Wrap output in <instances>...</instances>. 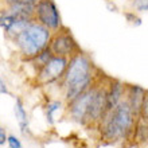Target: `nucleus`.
<instances>
[{
	"mask_svg": "<svg viewBox=\"0 0 148 148\" xmlns=\"http://www.w3.org/2000/svg\"><path fill=\"white\" fill-rule=\"evenodd\" d=\"M4 4H7V5H10V4H15V3H20V1H24V0H3Z\"/></svg>",
	"mask_w": 148,
	"mask_h": 148,
	"instance_id": "obj_20",
	"label": "nucleus"
},
{
	"mask_svg": "<svg viewBox=\"0 0 148 148\" xmlns=\"http://www.w3.org/2000/svg\"><path fill=\"white\" fill-rule=\"evenodd\" d=\"M132 8L137 12H147L148 0H132Z\"/></svg>",
	"mask_w": 148,
	"mask_h": 148,
	"instance_id": "obj_16",
	"label": "nucleus"
},
{
	"mask_svg": "<svg viewBox=\"0 0 148 148\" xmlns=\"http://www.w3.org/2000/svg\"><path fill=\"white\" fill-rule=\"evenodd\" d=\"M94 85H96V79L90 85L89 89L82 92L79 96H77L75 98H73L71 101H69L66 104L67 117L71 121H74V123H77L79 125L88 127L90 104H92V98H93V94H94Z\"/></svg>",
	"mask_w": 148,
	"mask_h": 148,
	"instance_id": "obj_4",
	"label": "nucleus"
},
{
	"mask_svg": "<svg viewBox=\"0 0 148 148\" xmlns=\"http://www.w3.org/2000/svg\"><path fill=\"white\" fill-rule=\"evenodd\" d=\"M34 7L35 4H30V3H15V4H10L7 5V10L3 11L1 14L10 15L15 19H31L34 20Z\"/></svg>",
	"mask_w": 148,
	"mask_h": 148,
	"instance_id": "obj_10",
	"label": "nucleus"
},
{
	"mask_svg": "<svg viewBox=\"0 0 148 148\" xmlns=\"http://www.w3.org/2000/svg\"><path fill=\"white\" fill-rule=\"evenodd\" d=\"M38 1H40V0H24L23 3H30V4H36Z\"/></svg>",
	"mask_w": 148,
	"mask_h": 148,
	"instance_id": "obj_21",
	"label": "nucleus"
},
{
	"mask_svg": "<svg viewBox=\"0 0 148 148\" xmlns=\"http://www.w3.org/2000/svg\"><path fill=\"white\" fill-rule=\"evenodd\" d=\"M32 22H34V20H31V19H15L14 23H12L7 30H4V34H5V36H7L8 39L12 40L15 36L19 35L20 32H23Z\"/></svg>",
	"mask_w": 148,
	"mask_h": 148,
	"instance_id": "obj_12",
	"label": "nucleus"
},
{
	"mask_svg": "<svg viewBox=\"0 0 148 148\" xmlns=\"http://www.w3.org/2000/svg\"><path fill=\"white\" fill-rule=\"evenodd\" d=\"M61 106H62V101H59V100L50 101L45 105V116H46V120L50 125L54 124V113L58 109H61Z\"/></svg>",
	"mask_w": 148,
	"mask_h": 148,
	"instance_id": "obj_14",
	"label": "nucleus"
},
{
	"mask_svg": "<svg viewBox=\"0 0 148 148\" xmlns=\"http://www.w3.org/2000/svg\"><path fill=\"white\" fill-rule=\"evenodd\" d=\"M137 120L139 117L133 113L125 98H123L112 110L105 113L97 127H100L102 139L108 143H119L133 139Z\"/></svg>",
	"mask_w": 148,
	"mask_h": 148,
	"instance_id": "obj_2",
	"label": "nucleus"
},
{
	"mask_svg": "<svg viewBox=\"0 0 148 148\" xmlns=\"http://www.w3.org/2000/svg\"><path fill=\"white\" fill-rule=\"evenodd\" d=\"M67 63H69V59L65 57L53 55L35 73V84H38V86H46L59 82L66 70Z\"/></svg>",
	"mask_w": 148,
	"mask_h": 148,
	"instance_id": "obj_7",
	"label": "nucleus"
},
{
	"mask_svg": "<svg viewBox=\"0 0 148 148\" xmlns=\"http://www.w3.org/2000/svg\"><path fill=\"white\" fill-rule=\"evenodd\" d=\"M7 144L10 148H22V143L15 135H7Z\"/></svg>",
	"mask_w": 148,
	"mask_h": 148,
	"instance_id": "obj_17",
	"label": "nucleus"
},
{
	"mask_svg": "<svg viewBox=\"0 0 148 148\" xmlns=\"http://www.w3.org/2000/svg\"><path fill=\"white\" fill-rule=\"evenodd\" d=\"M51 57H53V53L50 51V49H49V47H46V49H45V50H42L39 54H36L35 57H32L28 62L31 63V66L34 67V70H35V73H36V71H38L39 69H40V67H42L43 65H45V63H46L47 61L51 58Z\"/></svg>",
	"mask_w": 148,
	"mask_h": 148,
	"instance_id": "obj_13",
	"label": "nucleus"
},
{
	"mask_svg": "<svg viewBox=\"0 0 148 148\" xmlns=\"http://www.w3.org/2000/svg\"><path fill=\"white\" fill-rule=\"evenodd\" d=\"M7 143V133L4 129L0 128V145H4Z\"/></svg>",
	"mask_w": 148,
	"mask_h": 148,
	"instance_id": "obj_19",
	"label": "nucleus"
},
{
	"mask_svg": "<svg viewBox=\"0 0 148 148\" xmlns=\"http://www.w3.org/2000/svg\"><path fill=\"white\" fill-rule=\"evenodd\" d=\"M14 113H15V117H16V121L20 127V131L22 133L26 135L28 129V113L24 108V102L23 100L20 97H16L15 98V104H14Z\"/></svg>",
	"mask_w": 148,
	"mask_h": 148,
	"instance_id": "obj_11",
	"label": "nucleus"
},
{
	"mask_svg": "<svg viewBox=\"0 0 148 148\" xmlns=\"http://www.w3.org/2000/svg\"><path fill=\"white\" fill-rule=\"evenodd\" d=\"M0 94H10V90H8L7 85L1 77H0Z\"/></svg>",
	"mask_w": 148,
	"mask_h": 148,
	"instance_id": "obj_18",
	"label": "nucleus"
},
{
	"mask_svg": "<svg viewBox=\"0 0 148 148\" xmlns=\"http://www.w3.org/2000/svg\"><path fill=\"white\" fill-rule=\"evenodd\" d=\"M51 34L53 32L43 27L42 24L32 22L23 32L12 39V42L19 51L20 57L24 61H30L32 57H35L49 46Z\"/></svg>",
	"mask_w": 148,
	"mask_h": 148,
	"instance_id": "obj_3",
	"label": "nucleus"
},
{
	"mask_svg": "<svg viewBox=\"0 0 148 148\" xmlns=\"http://www.w3.org/2000/svg\"><path fill=\"white\" fill-rule=\"evenodd\" d=\"M147 96V89L139 85H131V84H125V101L129 104L131 109L133 113L139 116V110H140L141 102Z\"/></svg>",
	"mask_w": 148,
	"mask_h": 148,
	"instance_id": "obj_9",
	"label": "nucleus"
},
{
	"mask_svg": "<svg viewBox=\"0 0 148 148\" xmlns=\"http://www.w3.org/2000/svg\"><path fill=\"white\" fill-rule=\"evenodd\" d=\"M34 22L42 24L51 32L58 31L63 27L58 7L54 0H40L34 7Z\"/></svg>",
	"mask_w": 148,
	"mask_h": 148,
	"instance_id": "obj_6",
	"label": "nucleus"
},
{
	"mask_svg": "<svg viewBox=\"0 0 148 148\" xmlns=\"http://www.w3.org/2000/svg\"><path fill=\"white\" fill-rule=\"evenodd\" d=\"M49 49L53 53V55L57 57H65V58H71L74 54L81 51V47L77 43L74 35L69 28L63 26L58 31L51 34L50 42H49Z\"/></svg>",
	"mask_w": 148,
	"mask_h": 148,
	"instance_id": "obj_5",
	"label": "nucleus"
},
{
	"mask_svg": "<svg viewBox=\"0 0 148 148\" xmlns=\"http://www.w3.org/2000/svg\"><path fill=\"white\" fill-rule=\"evenodd\" d=\"M124 16H125V19H127V22H128L129 24H132L133 27H139V26H141V24H143L141 18H139V16H137L133 11L124 12Z\"/></svg>",
	"mask_w": 148,
	"mask_h": 148,
	"instance_id": "obj_15",
	"label": "nucleus"
},
{
	"mask_svg": "<svg viewBox=\"0 0 148 148\" xmlns=\"http://www.w3.org/2000/svg\"><path fill=\"white\" fill-rule=\"evenodd\" d=\"M125 97V82L119 78H108L106 82V112L112 110Z\"/></svg>",
	"mask_w": 148,
	"mask_h": 148,
	"instance_id": "obj_8",
	"label": "nucleus"
},
{
	"mask_svg": "<svg viewBox=\"0 0 148 148\" xmlns=\"http://www.w3.org/2000/svg\"><path fill=\"white\" fill-rule=\"evenodd\" d=\"M97 71L98 67L94 65L92 57L85 51H78L69 58L63 77L58 82L59 88L62 89L65 102L67 104L82 92L89 89L97 77Z\"/></svg>",
	"mask_w": 148,
	"mask_h": 148,
	"instance_id": "obj_1",
	"label": "nucleus"
}]
</instances>
